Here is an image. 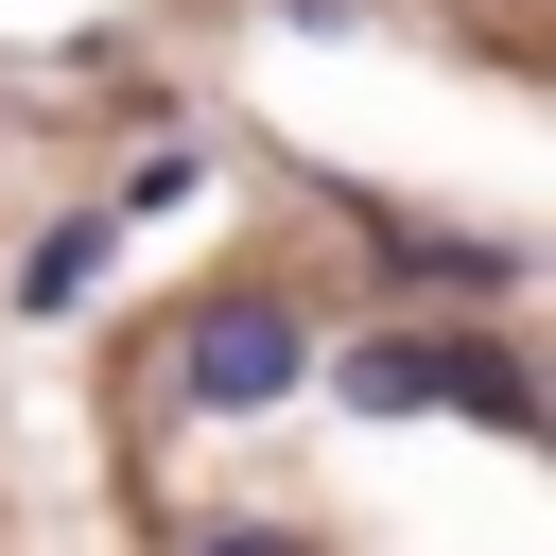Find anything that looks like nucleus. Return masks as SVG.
<instances>
[{
	"instance_id": "2",
	"label": "nucleus",
	"mask_w": 556,
	"mask_h": 556,
	"mask_svg": "<svg viewBox=\"0 0 556 556\" xmlns=\"http://www.w3.org/2000/svg\"><path fill=\"white\" fill-rule=\"evenodd\" d=\"M191 17H295V35H382V52H417V70L486 87V104H521V87H539V0H191Z\"/></svg>"
},
{
	"instance_id": "1",
	"label": "nucleus",
	"mask_w": 556,
	"mask_h": 556,
	"mask_svg": "<svg viewBox=\"0 0 556 556\" xmlns=\"http://www.w3.org/2000/svg\"><path fill=\"white\" fill-rule=\"evenodd\" d=\"M104 556H556L521 278L365 191L191 226L70 382Z\"/></svg>"
},
{
	"instance_id": "3",
	"label": "nucleus",
	"mask_w": 556,
	"mask_h": 556,
	"mask_svg": "<svg viewBox=\"0 0 556 556\" xmlns=\"http://www.w3.org/2000/svg\"><path fill=\"white\" fill-rule=\"evenodd\" d=\"M17 313H35V278H17V122H0V556H104V521L70 486V434L17 400Z\"/></svg>"
}]
</instances>
